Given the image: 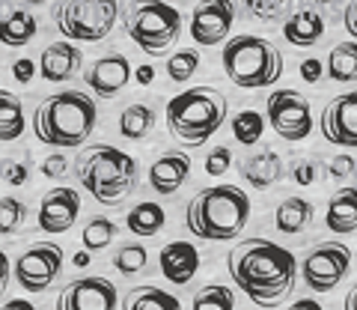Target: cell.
Here are the masks:
<instances>
[{"label": "cell", "mask_w": 357, "mask_h": 310, "mask_svg": "<svg viewBox=\"0 0 357 310\" xmlns=\"http://www.w3.org/2000/svg\"><path fill=\"white\" fill-rule=\"evenodd\" d=\"M24 126H27V117H24V102L9 93V90H0V140L3 143H13L24 135Z\"/></svg>", "instance_id": "cell-25"}, {"label": "cell", "mask_w": 357, "mask_h": 310, "mask_svg": "<svg viewBox=\"0 0 357 310\" xmlns=\"http://www.w3.org/2000/svg\"><path fill=\"white\" fill-rule=\"evenodd\" d=\"M42 176H48V179H57V176H66L69 173V161L63 158V155H51V158L42 161Z\"/></svg>", "instance_id": "cell-40"}, {"label": "cell", "mask_w": 357, "mask_h": 310, "mask_svg": "<svg viewBox=\"0 0 357 310\" xmlns=\"http://www.w3.org/2000/svg\"><path fill=\"white\" fill-rule=\"evenodd\" d=\"M15 281L27 293H45L63 272V248L57 242H39L15 260Z\"/></svg>", "instance_id": "cell-11"}, {"label": "cell", "mask_w": 357, "mask_h": 310, "mask_svg": "<svg viewBox=\"0 0 357 310\" xmlns=\"http://www.w3.org/2000/svg\"><path fill=\"white\" fill-rule=\"evenodd\" d=\"M0 6H3V0H0Z\"/></svg>", "instance_id": "cell-53"}, {"label": "cell", "mask_w": 357, "mask_h": 310, "mask_svg": "<svg viewBox=\"0 0 357 310\" xmlns=\"http://www.w3.org/2000/svg\"><path fill=\"white\" fill-rule=\"evenodd\" d=\"M126 224H128V230L134 232V236H140V239H149V236H155V232H161L164 230V224H167V215H164V209L158 206V203H137L128 212V218H126Z\"/></svg>", "instance_id": "cell-27"}, {"label": "cell", "mask_w": 357, "mask_h": 310, "mask_svg": "<svg viewBox=\"0 0 357 310\" xmlns=\"http://www.w3.org/2000/svg\"><path fill=\"white\" fill-rule=\"evenodd\" d=\"M298 72H301V78H304L307 84H319L321 81V60H304L298 66Z\"/></svg>", "instance_id": "cell-42"}, {"label": "cell", "mask_w": 357, "mask_h": 310, "mask_svg": "<svg viewBox=\"0 0 357 310\" xmlns=\"http://www.w3.org/2000/svg\"><path fill=\"white\" fill-rule=\"evenodd\" d=\"M84 81L98 98H116L131 81V60L119 51L107 54V57H98L93 66H89Z\"/></svg>", "instance_id": "cell-16"}, {"label": "cell", "mask_w": 357, "mask_h": 310, "mask_svg": "<svg viewBox=\"0 0 357 310\" xmlns=\"http://www.w3.org/2000/svg\"><path fill=\"white\" fill-rule=\"evenodd\" d=\"M158 269L164 274V281H170L176 286H185L194 281V274L199 272V251L191 242H167L158 253Z\"/></svg>", "instance_id": "cell-17"}, {"label": "cell", "mask_w": 357, "mask_h": 310, "mask_svg": "<svg viewBox=\"0 0 357 310\" xmlns=\"http://www.w3.org/2000/svg\"><path fill=\"white\" fill-rule=\"evenodd\" d=\"M77 182L96 203L119 206L137 188V161L110 143H89L75 161Z\"/></svg>", "instance_id": "cell-4"}, {"label": "cell", "mask_w": 357, "mask_h": 310, "mask_svg": "<svg viewBox=\"0 0 357 310\" xmlns=\"http://www.w3.org/2000/svg\"><path fill=\"white\" fill-rule=\"evenodd\" d=\"M24 3H30V6H39V3H45V0H24Z\"/></svg>", "instance_id": "cell-51"}, {"label": "cell", "mask_w": 357, "mask_h": 310, "mask_svg": "<svg viewBox=\"0 0 357 310\" xmlns=\"http://www.w3.org/2000/svg\"><path fill=\"white\" fill-rule=\"evenodd\" d=\"M128 39L146 54H164L182 33V13L164 0H131L126 9Z\"/></svg>", "instance_id": "cell-7"}, {"label": "cell", "mask_w": 357, "mask_h": 310, "mask_svg": "<svg viewBox=\"0 0 357 310\" xmlns=\"http://www.w3.org/2000/svg\"><path fill=\"white\" fill-rule=\"evenodd\" d=\"M244 6H248V13L259 21H274L280 18L289 6H292V0H241Z\"/></svg>", "instance_id": "cell-36"}, {"label": "cell", "mask_w": 357, "mask_h": 310, "mask_svg": "<svg viewBox=\"0 0 357 310\" xmlns=\"http://www.w3.org/2000/svg\"><path fill=\"white\" fill-rule=\"evenodd\" d=\"M298 307H319L312 298H298Z\"/></svg>", "instance_id": "cell-50"}, {"label": "cell", "mask_w": 357, "mask_h": 310, "mask_svg": "<svg viewBox=\"0 0 357 310\" xmlns=\"http://www.w3.org/2000/svg\"><path fill=\"white\" fill-rule=\"evenodd\" d=\"M60 310H114L119 307V293L107 278H77L57 298Z\"/></svg>", "instance_id": "cell-15"}, {"label": "cell", "mask_w": 357, "mask_h": 310, "mask_svg": "<svg viewBox=\"0 0 357 310\" xmlns=\"http://www.w3.org/2000/svg\"><path fill=\"white\" fill-rule=\"evenodd\" d=\"M155 126V110L143 102H131L119 114V135L126 140H143Z\"/></svg>", "instance_id": "cell-26"}, {"label": "cell", "mask_w": 357, "mask_h": 310, "mask_svg": "<svg viewBox=\"0 0 357 310\" xmlns=\"http://www.w3.org/2000/svg\"><path fill=\"white\" fill-rule=\"evenodd\" d=\"M3 179L9 182V185H27V179H30V170L24 168L21 161H3Z\"/></svg>", "instance_id": "cell-39"}, {"label": "cell", "mask_w": 357, "mask_h": 310, "mask_svg": "<svg viewBox=\"0 0 357 310\" xmlns=\"http://www.w3.org/2000/svg\"><path fill=\"white\" fill-rule=\"evenodd\" d=\"M96 119H98V110L93 98L84 96L81 90H63V93L45 96L36 105L33 131H36L39 143L75 149L89 140V135L96 131Z\"/></svg>", "instance_id": "cell-3"}, {"label": "cell", "mask_w": 357, "mask_h": 310, "mask_svg": "<svg viewBox=\"0 0 357 310\" xmlns=\"http://www.w3.org/2000/svg\"><path fill=\"white\" fill-rule=\"evenodd\" d=\"M39 21L33 18L27 9H13L6 18H0V42L6 48H24L36 39Z\"/></svg>", "instance_id": "cell-24"}, {"label": "cell", "mask_w": 357, "mask_h": 310, "mask_svg": "<svg viewBox=\"0 0 357 310\" xmlns=\"http://www.w3.org/2000/svg\"><path fill=\"white\" fill-rule=\"evenodd\" d=\"M321 135L333 147L357 149V90L333 96L321 110Z\"/></svg>", "instance_id": "cell-13"}, {"label": "cell", "mask_w": 357, "mask_h": 310, "mask_svg": "<svg viewBox=\"0 0 357 310\" xmlns=\"http://www.w3.org/2000/svg\"><path fill=\"white\" fill-rule=\"evenodd\" d=\"M229 164H232V152L227 147H215L206 155V173L208 176H223L229 170Z\"/></svg>", "instance_id": "cell-37"}, {"label": "cell", "mask_w": 357, "mask_h": 310, "mask_svg": "<svg viewBox=\"0 0 357 310\" xmlns=\"http://www.w3.org/2000/svg\"><path fill=\"white\" fill-rule=\"evenodd\" d=\"M116 239V224L110 218H93L84 227V248L86 251H102Z\"/></svg>", "instance_id": "cell-35"}, {"label": "cell", "mask_w": 357, "mask_h": 310, "mask_svg": "<svg viewBox=\"0 0 357 310\" xmlns=\"http://www.w3.org/2000/svg\"><path fill=\"white\" fill-rule=\"evenodd\" d=\"M81 48H75L72 42H51L39 57V75L51 84L72 81L81 69Z\"/></svg>", "instance_id": "cell-19"}, {"label": "cell", "mask_w": 357, "mask_h": 310, "mask_svg": "<svg viewBox=\"0 0 357 310\" xmlns=\"http://www.w3.org/2000/svg\"><path fill=\"white\" fill-rule=\"evenodd\" d=\"M197 69H199L197 48H178L176 54H170V60H167V75H170V81H176V84L191 81V75Z\"/></svg>", "instance_id": "cell-33"}, {"label": "cell", "mask_w": 357, "mask_h": 310, "mask_svg": "<svg viewBox=\"0 0 357 310\" xmlns=\"http://www.w3.org/2000/svg\"><path fill=\"white\" fill-rule=\"evenodd\" d=\"M54 21L72 42H102L119 21V0H60Z\"/></svg>", "instance_id": "cell-8"}, {"label": "cell", "mask_w": 357, "mask_h": 310, "mask_svg": "<svg viewBox=\"0 0 357 310\" xmlns=\"http://www.w3.org/2000/svg\"><path fill=\"white\" fill-rule=\"evenodd\" d=\"M77 215H81V194L75 188H51L39 203L36 224L48 236H60L75 227Z\"/></svg>", "instance_id": "cell-14"}, {"label": "cell", "mask_w": 357, "mask_h": 310, "mask_svg": "<svg viewBox=\"0 0 357 310\" xmlns=\"http://www.w3.org/2000/svg\"><path fill=\"white\" fill-rule=\"evenodd\" d=\"M345 30L357 39V0H349V6H345Z\"/></svg>", "instance_id": "cell-44"}, {"label": "cell", "mask_w": 357, "mask_h": 310, "mask_svg": "<svg viewBox=\"0 0 357 310\" xmlns=\"http://www.w3.org/2000/svg\"><path fill=\"white\" fill-rule=\"evenodd\" d=\"M122 307H164V310H176L178 307V298L164 293V290H155V286H137L131 290L126 298H122Z\"/></svg>", "instance_id": "cell-29"}, {"label": "cell", "mask_w": 357, "mask_h": 310, "mask_svg": "<svg viewBox=\"0 0 357 310\" xmlns=\"http://www.w3.org/2000/svg\"><path fill=\"white\" fill-rule=\"evenodd\" d=\"M9 274H13V265H9V257L0 251V295H3L6 283H9Z\"/></svg>", "instance_id": "cell-45"}, {"label": "cell", "mask_w": 357, "mask_h": 310, "mask_svg": "<svg viewBox=\"0 0 357 310\" xmlns=\"http://www.w3.org/2000/svg\"><path fill=\"white\" fill-rule=\"evenodd\" d=\"M250 218V197L238 185H211L191 197L185 209V227L206 242L238 239Z\"/></svg>", "instance_id": "cell-2"}, {"label": "cell", "mask_w": 357, "mask_h": 310, "mask_svg": "<svg viewBox=\"0 0 357 310\" xmlns=\"http://www.w3.org/2000/svg\"><path fill=\"white\" fill-rule=\"evenodd\" d=\"M325 227L337 236H349L357 230V188H340L328 200Z\"/></svg>", "instance_id": "cell-22"}, {"label": "cell", "mask_w": 357, "mask_h": 310, "mask_svg": "<svg viewBox=\"0 0 357 310\" xmlns=\"http://www.w3.org/2000/svg\"><path fill=\"white\" fill-rule=\"evenodd\" d=\"M312 3H331V0H312Z\"/></svg>", "instance_id": "cell-52"}, {"label": "cell", "mask_w": 357, "mask_h": 310, "mask_svg": "<svg viewBox=\"0 0 357 310\" xmlns=\"http://www.w3.org/2000/svg\"><path fill=\"white\" fill-rule=\"evenodd\" d=\"M316 176H319V168H316V161L312 158H298L292 164V179L298 185H312L316 182Z\"/></svg>", "instance_id": "cell-38"}, {"label": "cell", "mask_w": 357, "mask_h": 310, "mask_svg": "<svg viewBox=\"0 0 357 310\" xmlns=\"http://www.w3.org/2000/svg\"><path fill=\"white\" fill-rule=\"evenodd\" d=\"M333 179H342V176H351L354 173V158H349V155H340V158L331 161V170H328Z\"/></svg>", "instance_id": "cell-43"}, {"label": "cell", "mask_w": 357, "mask_h": 310, "mask_svg": "<svg viewBox=\"0 0 357 310\" xmlns=\"http://www.w3.org/2000/svg\"><path fill=\"white\" fill-rule=\"evenodd\" d=\"M321 36H325V18L316 9H298L283 24V39L295 48H316Z\"/></svg>", "instance_id": "cell-21"}, {"label": "cell", "mask_w": 357, "mask_h": 310, "mask_svg": "<svg viewBox=\"0 0 357 310\" xmlns=\"http://www.w3.org/2000/svg\"><path fill=\"white\" fill-rule=\"evenodd\" d=\"M345 307H349V310H357V283L349 290V295H345Z\"/></svg>", "instance_id": "cell-48"}, {"label": "cell", "mask_w": 357, "mask_h": 310, "mask_svg": "<svg viewBox=\"0 0 357 310\" xmlns=\"http://www.w3.org/2000/svg\"><path fill=\"white\" fill-rule=\"evenodd\" d=\"M149 263V251L140 245V242H131V245H122L116 251L114 257V269L119 274H126V278H131V274H140L143 269H146Z\"/></svg>", "instance_id": "cell-32"}, {"label": "cell", "mask_w": 357, "mask_h": 310, "mask_svg": "<svg viewBox=\"0 0 357 310\" xmlns=\"http://www.w3.org/2000/svg\"><path fill=\"white\" fill-rule=\"evenodd\" d=\"M13 307H30V302H21V298H13V302L6 304V310H13Z\"/></svg>", "instance_id": "cell-49"}, {"label": "cell", "mask_w": 357, "mask_h": 310, "mask_svg": "<svg viewBox=\"0 0 357 310\" xmlns=\"http://www.w3.org/2000/svg\"><path fill=\"white\" fill-rule=\"evenodd\" d=\"M134 78H137V84L149 87V84H152V78H155V69H152V66L143 63V66H137V72H134Z\"/></svg>", "instance_id": "cell-46"}, {"label": "cell", "mask_w": 357, "mask_h": 310, "mask_svg": "<svg viewBox=\"0 0 357 310\" xmlns=\"http://www.w3.org/2000/svg\"><path fill=\"white\" fill-rule=\"evenodd\" d=\"M312 215H316V206L307 197H286L274 212V227L286 236H298L312 224Z\"/></svg>", "instance_id": "cell-23"}, {"label": "cell", "mask_w": 357, "mask_h": 310, "mask_svg": "<svg viewBox=\"0 0 357 310\" xmlns=\"http://www.w3.org/2000/svg\"><path fill=\"white\" fill-rule=\"evenodd\" d=\"M232 138H236L238 143H244V147H253V143L262 140V131H265V119L256 114V110H241V114L232 117Z\"/></svg>", "instance_id": "cell-30"}, {"label": "cell", "mask_w": 357, "mask_h": 310, "mask_svg": "<svg viewBox=\"0 0 357 310\" xmlns=\"http://www.w3.org/2000/svg\"><path fill=\"white\" fill-rule=\"evenodd\" d=\"M188 176H191V155L182 149H170L152 161L149 185L158 194H176L188 182Z\"/></svg>", "instance_id": "cell-18"}, {"label": "cell", "mask_w": 357, "mask_h": 310, "mask_svg": "<svg viewBox=\"0 0 357 310\" xmlns=\"http://www.w3.org/2000/svg\"><path fill=\"white\" fill-rule=\"evenodd\" d=\"M328 75L340 84L357 81V39L351 42H340L333 45L328 54Z\"/></svg>", "instance_id": "cell-28"}, {"label": "cell", "mask_w": 357, "mask_h": 310, "mask_svg": "<svg viewBox=\"0 0 357 310\" xmlns=\"http://www.w3.org/2000/svg\"><path fill=\"white\" fill-rule=\"evenodd\" d=\"M227 96L215 87H191L167 102V131L185 147H203L227 119Z\"/></svg>", "instance_id": "cell-5"}, {"label": "cell", "mask_w": 357, "mask_h": 310, "mask_svg": "<svg viewBox=\"0 0 357 310\" xmlns=\"http://www.w3.org/2000/svg\"><path fill=\"white\" fill-rule=\"evenodd\" d=\"M75 265H77V269H84V265H89V263H93V257H89V251L84 248V251H77L75 253V260H72Z\"/></svg>", "instance_id": "cell-47"}, {"label": "cell", "mask_w": 357, "mask_h": 310, "mask_svg": "<svg viewBox=\"0 0 357 310\" xmlns=\"http://www.w3.org/2000/svg\"><path fill=\"white\" fill-rule=\"evenodd\" d=\"M191 307L194 310H232L236 307V295H232L229 286L208 283L191 298Z\"/></svg>", "instance_id": "cell-31"}, {"label": "cell", "mask_w": 357, "mask_h": 310, "mask_svg": "<svg viewBox=\"0 0 357 310\" xmlns=\"http://www.w3.org/2000/svg\"><path fill=\"white\" fill-rule=\"evenodd\" d=\"M223 72L236 87L244 90H262L280 81L283 75V54L280 48H274L262 36H232L227 39V48L220 54Z\"/></svg>", "instance_id": "cell-6"}, {"label": "cell", "mask_w": 357, "mask_h": 310, "mask_svg": "<svg viewBox=\"0 0 357 310\" xmlns=\"http://www.w3.org/2000/svg\"><path fill=\"white\" fill-rule=\"evenodd\" d=\"M229 278L259 307H280L295 290L298 260L271 239H244L229 251Z\"/></svg>", "instance_id": "cell-1"}, {"label": "cell", "mask_w": 357, "mask_h": 310, "mask_svg": "<svg viewBox=\"0 0 357 310\" xmlns=\"http://www.w3.org/2000/svg\"><path fill=\"white\" fill-rule=\"evenodd\" d=\"M268 123L271 128L289 143H298L310 138L312 131V108L307 102V96H301L298 90H274L268 96L265 105Z\"/></svg>", "instance_id": "cell-10"}, {"label": "cell", "mask_w": 357, "mask_h": 310, "mask_svg": "<svg viewBox=\"0 0 357 310\" xmlns=\"http://www.w3.org/2000/svg\"><path fill=\"white\" fill-rule=\"evenodd\" d=\"M27 221V206L18 197H0V236H15Z\"/></svg>", "instance_id": "cell-34"}, {"label": "cell", "mask_w": 357, "mask_h": 310, "mask_svg": "<svg viewBox=\"0 0 357 310\" xmlns=\"http://www.w3.org/2000/svg\"><path fill=\"white\" fill-rule=\"evenodd\" d=\"M241 176L256 191H265L283 179V158L274 149H256L241 164Z\"/></svg>", "instance_id": "cell-20"}, {"label": "cell", "mask_w": 357, "mask_h": 310, "mask_svg": "<svg viewBox=\"0 0 357 310\" xmlns=\"http://www.w3.org/2000/svg\"><path fill=\"white\" fill-rule=\"evenodd\" d=\"M33 75H36V63H33V60L24 57V60H15V63H13V78H15V81L30 84Z\"/></svg>", "instance_id": "cell-41"}, {"label": "cell", "mask_w": 357, "mask_h": 310, "mask_svg": "<svg viewBox=\"0 0 357 310\" xmlns=\"http://www.w3.org/2000/svg\"><path fill=\"white\" fill-rule=\"evenodd\" d=\"M349 272H351V248L342 245V242L316 245L304 260H301V278H304V283L316 293L337 290Z\"/></svg>", "instance_id": "cell-9"}, {"label": "cell", "mask_w": 357, "mask_h": 310, "mask_svg": "<svg viewBox=\"0 0 357 310\" xmlns=\"http://www.w3.org/2000/svg\"><path fill=\"white\" fill-rule=\"evenodd\" d=\"M232 24H236L232 0H199L191 13V39L199 48H215L227 42Z\"/></svg>", "instance_id": "cell-12"}]
</instances>
